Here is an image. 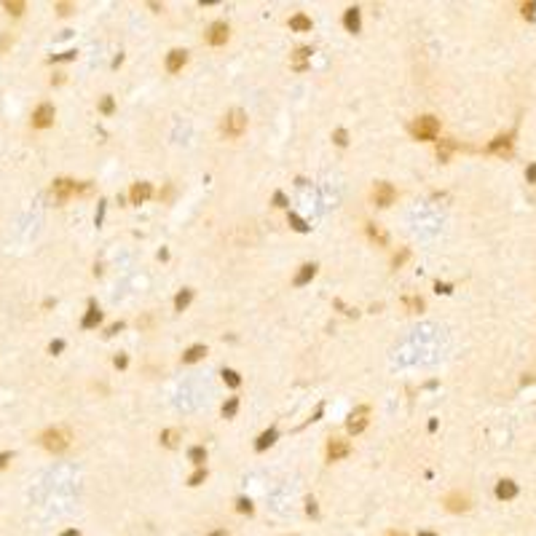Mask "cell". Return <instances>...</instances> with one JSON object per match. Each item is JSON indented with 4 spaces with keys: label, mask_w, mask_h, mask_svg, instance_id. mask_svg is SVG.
Instances as JSON below:
<instances>
[{
    "label": "cell",
    "mask_w": 536,
    "mask_h": 536,
    "mask_svg": "<svg viewBox=\"0 0 536 536\" xmlns=\"http://www.w3.org/2000/svg\"><path fill=\"white\" fill-rule=\"evenodd\" d=\"M410 134L415 137V140H435L437 134H440V121H437L435 116H421L415 118L413 123H410Z\"/></svg>",
    "instance_id": "1"
},
{
    "label": "cell",
    "mask_w": 536,
    "mask_h": 536,
    "mask_svg": "<svg viewBox=\"0 0 536 536\" xmlns=\"http://www.w3.org/2000/svg\"><path fill=\"white\" fill-rule=\"evenodd\" d=\"M220 129H223L225 137H239L244 129H247V113H244L242 107H233V110H228L225 116H223Z\"/></svg>",
    "instance_id": "2"
},
{
    "label": "cell",
    "mask_w": 536,
    "mask_h": 536,
    "mask_svg": "<svg viewBox=\"0 0 536 536\" xmlns=\"http://www.w3.org/2000/svg\"><path fill=\"white\" fill-rule=\"evenodd\" d=\"M41 442H43V448L46 450H51V453H62L67 445H70V432L67 429H46L43 435H41Z\"/></svg>",
    "instance_id": "3"
},
{
    "label": "cell",
    "mask_w": 536,
    "mask_h": 536,
    "mask_svg": "<svg viewBox=\"0 0 536 536\" xmlns=\"http://www.w3.org/2000/svg\"><path fill=\"white\" fill-rule=\"evenodd\" d=\"M89 191V185H81V182L75 180H54V185H51V196L59 198V201H67L70 196H78V193Z\"/></svg>",
    "instance_id": "4"
},
{
    "label": "cell",
    "mask_w": 536,
    "mask_h": 536,
    "mask_svg": "<svg viewBox=\"0 0 536 536\" xmlns=\"http://www.w3.org/2000/svg\"><path fill=\"white\" fill-rule=\"evenodd\" d=\"M367 415H370V408L367 405H362V408H354L349 413V421H346V426H349L351 435H359V432L367 426Z\"/></svg>",
    "instance_id": "5"
},
{
    "label": "cell",
    "mask_w": 536,
    "mask_h": 536,
    "mask_svg": "<svg viewBox=\"0 0 536 536\" xmlns=\"http://www.w3.org/2000/svg\"><path fill=\"white\" fill-rule=\"evenodd\" d=\"M54 123V105H49V102H43V105H38V110L32 113V126L35 129H46Z\"/></svg>",
    "instance_id": "6"
},
{
    "label": "cell",
    "mask_w": 536,
    "mask_h": 536,
    "mask_svg": "<svg viewBox=\"0 0 536 536\" xmlns=\"http://www.w3.org/2000/svg\"><path fill=\"white\" fill-rule=\"evenodd\" d=\"M394 196H397V191L389 185V182H375L373 198H375V204H378V207H389V204L394 201Z\"/></svg>",
    "instance_id": "7"
},
{
    "label": "cell",
    "mask_w": 536,
    "mask_h": 536,
    "mask_svg": "<svg viewBox=\"0 0 536 536\" xmlns=\"http://www.w3.org/2000/svg\"><path fill=\"white\" fill-rule=\"evenodd\" d=\"M207 41L212 43V46H223V43L228 41V24H225V22H215V24L209 27Z\"/></svg>",
    "instance_id": "8"
},
{
    "label": "cell",
    "mask_w": 536,
    "mask_h": 536,
    "mask_svg": "<svg viewBox=\"0 0 536 536\" xmlns=\"http://www.w3.org/2000/svg\"><path fill=\"white\" fill-rule=\"evenodd\" d=\"M349 442L346 440H330L327 442V461H341L343 456H349Z\"/></svg>",
    "instance_id": "9"
},
{
    "label": "cell",
    "mask_w": 536,
    "mask_h": 536,
    "mask_svg": "<svg viewBox=\"0 0 536 536\" xmlns=\"http://www.w3.org/2000/svg\"><path fill=\"white\" fill-rule=\"evenodd\" d=\"M445 507L450 512H466L469 510V496L466 493H450L445 499Z\"/></svg>",
    "instance_id": "10"
},
{
    "label": "cell",
    "mask_w": 536,
    "mask_h": 536,
    "mask_svg": "<svg viewBox=\"0 0 536 536\" xmlns=\"http://www.w3.org/2000/svg\"><path fill=\"white\" fill-rule=\"evenodd\" d=\"M185 62H188V54L182 49H174V51H169V56H167V70L169 73H180Z\"/></svg>",
    "instance_id": "11"
},
{
    "label": "cell",
    "mask_w": 536,
    "mask_h": 536,
    "mask_svg": "<svg viewBox=\"0 0 536 536\" xmlns=\"http://www.w3.org/2000/svg\"><path fill=\"white\" fill-rule=\"evenodd\" d=\"M150 193H153L150 182H134V185H132V193H129V196H132V204H142L147 196H150Z\"/></svg>",
    "instance_id": "12"
},
{
    "label": "cell",
    "mask_w": 536,
    "mask_h": 536,
    "mask_svg": "<svg viewBox=\"0 0 536 536\" xmlns=\"http://www.w3.org/2000/svg\"><path fill=\"white\" fill-rule=\"evenodd\" d=\"M496 496H499V499H515V496H517V486L512 480H501L499 486H496Z\"/></svg>",
    "instance_id": "13"
},
{
    "label": "cell",
    "mask_w": 536,
    "mask_h": 536,
    "mask_svg": "<svg viewBox=\"0 0 536 536\" xmlns=\"http://www.w3.org/2000/svg\"><path fill=\"white\" fill-rule=\"evenodd\" d=\"M314 273H317V266H314V263L300 266V271L295 273V284H298V287H303L306 282H311V279H314Z\"/></svg>",
    "instance_id": "14"
},
{
    "label": "cell",
    "mask_w": 536,
    "mask_h": 536,
    "mask_svg": "<svg viewBox=\"0 0 536 536\" xmlns=\"http://www.w3.org/2000/svg\"><path fill=\"white\" fill-rule=\"evenodd\" d=\"M488 150H491V153H499V156H504V153L512 150V140H510V137H496L491 145H488Z\"/></svg>",
    "instance_id": "15"
},
{
    "label": "cell",
    "mask_w": 536,
    "mask_h": 536,
    "mask_svg": "<svg viewBox=\"0 0 536 536\" xmlns=\"http://www.w3.org/2000/svg\"><path fill=\"white\" fill-rule=\"evenodd\" d=\"M99 322H102V311L97 309L94 303H91V306H89V311H86V317H83V322H81V324H83V327H86V330H91V327H97V324H99Z\"/></svg>",
    "instance_id": "16"
},
{
    "label": "cell",
    "mask_w": 536,
    "mask_h": 536,
    "mask_svg": "<svg viewBox=\"0 0 536 536\" xmlns=\"http://www.w3.org/2000/svg\"><path fill=\"white\" fill-rule=\"evenodd\" d=\"M309 56H311V49L309 46H300V49L292 54V67L295 70H306V59H309Z\"/></svg>",
    "instance_id": "17"
},
{
    "label": "cell",
    "mask_w": 536,
    "mask_h": 536,
    "mask_svg": "<svg viewBox=\"0 0 536 536\" xmlns=\"http://www.w3.org/2000/svg\"><path fill=\"white\" fill-rule=\"evenodd\" d=\"M343 24H346V30L349 32H359V8H349L346 11V16H343Z\"/></svg>",
    "instance_id": "18"
},
{
    "label": "cell",
    "mask_w": 536,
    "mask_h": 536,
    "mask_svg": "<svg viewBox=\"0 0 536 536\" xmlns=\"http://www.w3.org/2000/svg\"><path fill=\"white\" fill-rule=\"evenodd\" d=\"M201 357H207V346L196 343V346H191V349L182 354V362H198Z\"/></svg>",
    "instance_id": "19"
},
{
    "label": "cell",
    "mask_w": 536,
    "mask_h": 536,
    "mask_svg": "<svg viewBox=\"0 0 536 536\" xmlns=\"http://www.w3.org/2000/svg\"><path fill=\"white\" fill-rule=\"evenodd\" d=\"M290 27L292 30H298V32H309L311 30V19L306 14H295L292 19H290Z\"/></svg>",
    "instance_id": "20"
},
{
    "label": "cell",
    "mask_w": 536,
    "mask_h": 536,
    "mask_svg": "<svg viewBox=\"0 0 536 536\" xmlns=\"http://www.w3.org/2000/svg\"><path fill=\"white\" fill-rule=\"evenodd\" d=\"M273 440H276V429H268V432H263V435L258 437L255 448H258V450H266L268 445H273Z\"/></svg>",
    "instance_id": "21"
},
{
    "label": "cell",
    "mask_w": 536,
    "mask_h": 536,
    "mask_svg": "<svg viewBox=\"0 0 536 536\" xmlns=\"http://www.w3.org/2000/svg\"><path fill=\"white\" fill-rule=\"evenodd\" d=\"M177 440H180V432H177V429H167V432H161V445L174 448V445H177Z\"/></svg>",
    "instance_id": "22"
},
{
    "label": "cell",
    "mask_w": 536,
    "mask_h": 536,
    "mask_svg": "<svg viewBox=\"0 0 536 536\" xmlns=\"http://www.w3.org/2000/svg\"><path fill=\"white\" fill-rule=\"evenodd\" d=\"M191 298H193V290H182V292H177V298H174V309H177V311L188 309Z\"/></svg>",
    "instance_id": "23"
},
{
    "label": "cell",
    "mask_w": 536,
    "mask_h": 536,
    "mask_svg": "<svg viewBox=\"0 0 536 536\" xmlns=\"http://www.w3.org/2000/svg\"><path fill=\"white\" fill-rule=\"evenodd\" d=\"M367 233H370V239H373V242H378V244H386V233L381 231V228L375 225V223H367Z\"/></svg>",
    "instance_id": "24"
},
{
    "label": "cell",
    "mask_w": 536,
    "mask_h": 536,
    "mask_svg": "<svg viewBox=\"0 0 536 536\" xmlns=\"http://www.w3.org/2000/svg\"><path fill=\"white\" fill-rule=\"evenodd\" d=\"M453 142L450 140H442L440 142V147H437V158H440V161H448V156H450V150H453Z\"/></svg>",
    "instance_id": "25"
},
{
    "label": "cell",
    "mask_w": 536,
    "mask_h": 536,
    "mask_svg": "<svg viewBox=\"0 0 536 536\" xmlns=\"http://www.w3.org/2000/svg\"><path fill=\"white\" fill-rule=\"evenodd\" d=\"M3 8L8 11V14H14V16H19L22 11H24V3H19V0H5L3 3Z\"/></svg>",
    "instance_id": "26"
},
{
    "label": "cell",
    "mask_w": 536,
    "mask_h": 536,
    "mask_svg": "<svg viewBox=\"0 0 536 536\" xmlns=\"http://www.w3.org/2000/svg\"><path fill=\"white\" fill-rule=\"evenodd\" d=\"M223 381H225L228 386H233V389H236V386L242 384V378H239L236 370H223Z\"/></svg>",
    "instance_id": "27"
},
{
    "label": "cell",
    "mask_w": 536,
    "mask_h": 536,
    "mask_svg": "<svg viewBox=\"0 0 536 536\" xmlns=\"http://www.w3.org/2000/svg\"><path fill=\"white\" fill-rule=\"evenodd\" d=\"M290 225H292L295 231H300V233L309 231V223H306V220H300L298 215H292V212H290Z\"/></svg>",
    "instance_id": "28"
},
{
    "label": "cell",
    "mask_w": 536,
    "mask_h": 536,
    "mask_svg": "<svg viewBox=\"0 0 536 536\" xmlns=\"http://www.w3.org/2000/svg\"><path fill=\"white\" fill-rule=\"evenodd\" d=\"M188 456H191L193 464H204V459H207V450L196 445V448H191V453H188Z\"/></svg>",
    "instance_id": "29"
},
{
    "label": "cell",
    "mask_w": 536,
    "mask_h": 536,
    "mask_svg": "<svg viewBox=\"0 0 536 536\" xmlns=\"http://www.w3.org/2000/svg\"><path fill=\"white\" fill-rule=\"evenodd\" d=\"M333 140H335V145H341V147H346V145H349V132H346V129H335V134H333Z\"/></svg>",
    "instance_id": "30"
},
{
    "label": "cell",
    "mask_w": 536,
    "mask_h": 536,
    "mask_svg": "<svg viewBox=\"0 0 536 536\" xmlns=\"http://www.w3.org/2000/svg\"><path fill=\"white\" fill-rule=\"evenodd\" d=\"M204 480H207V469H196L191 475V480H188V486H201Z\"/></svg>",
    "instance_id": "31"
},
{
    "label": "cell",
    "mask_w": 536,
    "mask_h": 536,
    "mask_svg": "<svg viewBox=\"0 0 536 536\" xmlns=\"http://www.w3.org/2000/svg\"><path fill=\"white\" fill-rule=\"evenodd\" d=\"M236 408H239V400H236V397H231V400L223 405V415H225V418H231V415L236 413Z\"/></svg>",
    "instance_id": "32"
},
{
    "label": "cell",
    "mask_w": 536,
    "mask_h": 536,
    "mask_svg": "<svg viewBox=\"0 0 536 536\" xmlns=\"http://www.w3.org/2000/svg\"><path fill=\"white\" fill-rule=\"evenodd\" d=\"M236 510H239V512H247V515H249V512H252V501H249V499H239V501H236Z\"/></svg>",
    "instance_id": "33"
},
{
    "label": "cell",
    "mask_w": 536,
    "mask_h": 536,
    "mask_svg": "<svg viewBox=\"0 0 536 536\" xmlns=\"http://www.w3.org/2000/svg\"><path fill=\"white\" fill-rule=\"evenodd\" d=\"M99 107H102V113H113V97H102Z\"/></svg>",
    "instance_id": "34"
},
{
    "label": "cell",
    "mask_w": 536,
    "mask_h": 536,
    "mask_svg": "<svg viewBox=\"0 0 536 536\" xmlns=\"http://www.w3.org/2000/svg\"><path fill=\"white\" fill-rule=\"evenodd\" d=\"M405 303H408L410 309H415V311H421V309H424V300H421V298H408Z\"/></svg>",
    "instance_id": "35"
},
{
    "label": "cell",
    "mask_w": 536,
    "mask_h": 536,
    "mask_svg": "<svg viewBox=\"0 0 536 536\" xmlns=\"http://www.w3.org/2000/svg\"><path fill=\"white\" fill-rule=\"evenodd\" d=\"M273 204H276V207H287V198H284V193H273Z\"/></svg>",
    "instance_id": "36"
},
{
    "label": "cell",
    "mask_w": 536,
    "mask_h": 536,
    "mask_svg": "<svg viewBox=\"0 0 536 536\" xmlns=\"http://www.w3.org/2000/svg\"><path fill=\"white\" fill-rule=\"evenodd\" d=\"M62 349H65V343H62V341H54V343L49 346V351H51V354H59Z\"/></svg>",
    "instance_id": "37"
},
{
    "label": "cell",
    "mask_w": 536,
    "mask_h": 536,
    "mask_svg": "<svg viewBox=\"0 0 536 536\" xmlns=\"http://www.w3.org/2000/svg\"><path fill=\"white\" fill-rule=\"evenodd\" d=\"M306 512H309V515H317V501H314V499L306 501Z\"/></svg>",
    "instance_id": "38"
},
{
    "label": "cell",
    "mask_w": 536,
    "mask_h": 536,
    "mask_svg": "<svg viewBox=\"0 0 536 536\" xmlns=\"http://www.w3.org/2000/svg\"><path fill=\"white\" fill-rule=\"evenodd\" d=\"M526 177H528V180H531V182H536V164H534V167H528V172H526Z\"/></svg>",
    "instance_id": "39"
},
{
    "label": "cell",
    "mask_w": 536,
    "mask_h": 536,
    "mask_svg": "<svg viewBox=\"0 0 536 536\" xmlns=\"http://www.w3.org/2000/svg\"><path fill=\"white\" fill-rule=\"evenodd\" d=\"M126 365H129V359L123 357V354H121V357H116V367H126Z\"/></svg>",
    "instance_id": "40"
},
{
    "label": "cell",
    "mask_w": 536,
    "mask_h": 536,
    "mask_svg": "<svg viewBox=\"0 0 536 536\" xmlns=\"http://www.w3.org/2000/svg\"><path fill=\"white\" fill-rule=\"evenodd\" d=\"M56 8H59V14H70V8H73V5H70V3H59Z\"/></svg>",
    "instance_id": "41"
},
{
    "label": "cell",
    "mask_w": 536,
    "mask_h": 536,
    "mask_svg": "<svg viewBox=\"0 0 536 536\" xmlns=\"http://www.w3.org/2000/svg\"><path fill=\"white\" fill-rule=\"evenodd\" d=\"M8 461H11V453H0V469H3Z\"/></svg>",
    "instance_id": "42"
},
{
    "label": "cell",
    "mask_w": 536,
    "mask_h": 536,
    "mask_svg": "<svg viewBox=\"0 0 536 536\" xmlns=\"http://www.w3.org/2000/svg\"><path fill=\"white\" fill-rule=\"evenodd\" d=\"M102 215H105V201H99V212H97V225L102 223Z\"/></svg>",
    "instance_id": "43"
},
{
    "label": "cell",
    "mask_w": 536,
    "mask_h": 536,
    "mask_svg": "<svg viewBox=\"0 0 536 536\" xmlns=\"http://www.w3.org/2000/svg\"><path fill=\"white\" fill-rule=\"evenodd\" d=\"M534 8H536V5H534V3H528V5H523V14H526V16H534Z\"/></svg>",
    "instance_id": "44"
},
{
    "label": "cell",
    "mask_w": 536,
    "mask_h": 536,
    "mask_svg": "<svg viewBox=\"0 0 536 536\" xmlns=\"http://www.w3.org/2000/svg\"><path fill=\"white\" fill-rule=\"evenodd\" d=\"M435 287H437V292H450V284H440V282H437Z\"/></svg>",
    "instance_id": "45"
},
{
    "label": "cell",
    "mask_w": 536,
    "mask_h": 536,
    "mask_svg": "<svg viewBox=\"0 0 536 536\" xmlns=\"http://www.w3.org/2000/svg\"><path fill=\"white\" fill-rule=\"evenodd\" d=\"M62 536H81L78 531H62Z\"/></svg>",
    "instance_id": "46"
},
{
    "label": "cell",
    "mask_w": 536,
    "mask_h": 536,
    "mask_svg": "<svg viewBox=\"0 0 536 536\" xmlns=\"http://www.w3.org/2000/svg\"><path fill=\"white\" fill-rule=\"evenodd\" d=\"M418 536H437L435 531H418Z\"/></svg>",
    "instance_id": "47"
},
{
    "label": "cell",
    "mask_w": 536,
    "mask_h": 536,
    "mask_svg": "<svg viewBox=\"0 0 536 536\" xmlns=\"http://www.w3.org/2000/svg\"><path fill=\"white\" fill-rule=\"evenodd\" d=\"M209 536H228V534H225V531H212Z\"/></svg>",
    "instance_id": "48"
},
{
    "label": "cell",
    "mask_w": 536,
    "mask_h": 536,
    "mask_svg": "<svg viewBox=\"0 0 536 536\" xmlns=\"http://www.w3.org/2000/svg\"><path fill=\"white\" fill-rule=\"evenodd\" d=\"M386 536H405V534H402V531H400V534H397V531H391V534H386Z\"/></svg>",
    "instance_id": "49"
}]
</instances>
